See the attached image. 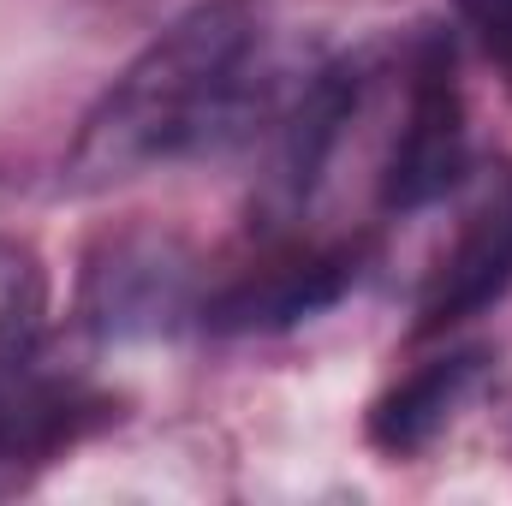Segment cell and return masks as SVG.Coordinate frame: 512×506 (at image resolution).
Segmentation results:
<instances>
[{"mask_svg":"<svg viewBox=\"0 0 512 506\" xmlns=\"http://www.w3.org/2000/svg\"><path fill=\"white\" fill-rule=\"evenodd\" d=\"M274 120L262 30L245 0H209L167 24L126 72L102 90L66 149V191H108L143 167L215 149Z\"/></svg>","mask_w":512,"mask_h":506,"instance_id":"6da1fadb","label":"cell"},{"mask_svg":"<svg viewBox=\"0 0 512 506\" xmlns=\"http://www.w3.org/2000/svg\"><path fill=\"white\" fill-rule=\"evenodd\" d=\"M489 376V352H447V358H429L423 370H411L405 381H393L376 411H370V441L405 459V453H423L465 405L471 393Z\"/></svg>","mask_w":512,"mask_h":506,"instance_id":"52a82bcc","label":"cell"},{"mask_svg":"<svg viewBox=\"0 0 512 506\" xmlns=\"http://www.w3.org/2000/svg\"><path fill=\"white\" fill-rule=\"evenodd\" d=\"M465 42L501 72V84L512 90V0H453Z\"/></svg>","mask_w":512,"mask_h":506,"instance_id":"9c48e42d","label":"cell"},{"mask_svg":"<svg viewBox=\"0 0 512 506\" xmlns=\"http://www.w3.org/2000/svg\"><path fill=\"white\" fill-rule=\"evenodd\" d=\"M120 417V399L84 364H60L42 346L0 370V495L36 483L54 459Z\"/></svg>","mask_w":512,"mask_h":506,"instance_id":"3957f363","label":"cell"},{"mask_svg":"<svg viewBox=\"0 0 512 506\" xmlns=\"http://www.w3.org/2000/svg\"><path fill=\"white\" fill-rule=\"evenodd\" d=\"M48 328V268L24 239L0 233V370L42 346Z\"/></svg>","mask_w":512,"mask_h":506,"instance_id":"ba28073f","label":"cell"},{"mask_svg":"<svg viewBox=\"0 0 512 506\" xmlns=\"http://www.w3.org/2000/svg\"><path fill=\"white\" fill-rule=\"evenodd\" d=\"M459 221L447 251L429 262L417 298V334H441L477 310H489L512 286V167L459 179Z\"/></svg>","mask_w":512,"mask_h":506,"instance_id":"277c9868","label":"cell"},{"mask_svg":"<svg viewBox=\"0 0 512 506\" xmlns=\"http://www.w3.org/2000/svg\"><path fill=\"white\" fill-rule=\"evenodd\" d=\"M197 262L167 233H120L90 256L84 274V322L102 340L131 334H167L179 328L203 298H197Z\"/></svg>","mask_w":512,"mask_h":506,"instance_id":"5b68a950","label":"cell"},{"mask_svg":"<svg viewBox=\"0 0 512 506\" xmlns=\"http://www.w3.org/2000/svg\"><path fill=\"white\" fill-rule=\"evenodd\" d=\"M387 84H393V120H387L382 155H376V203L387 215H417L453 197L459 179L471 173L465 102L453 84V42L417 36L393 60Z\"/></svg>","mask_w":512,"mask_h":506,"instance_id":"7a4b0ae2","label":"cell"},{"mask_svg":"<svg viewBox=\"0 0 512 506\" xmlns=\"http://www.w3.org/2000/svg\"><path fill=\"white\" fill-rule=\"evenodd\" d=\"M364 268V245L352 239H334V245H310V251H292L268 268H256L245 280L209 292L197 304V316L221 334H251V328H286V322H304L316 310H328Z\"/></svg>","mask_w":512,"mask_h":506,"instance_id":"8992f818","label":"cell"}]
</instances>
